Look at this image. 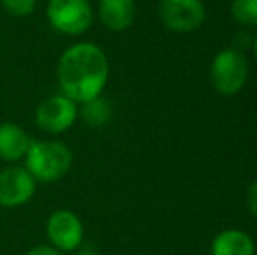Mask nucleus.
<instances>
[{
    "label": "nucleus",
    "instance_id": "7",
    "mask_svg": "<svg viewBox=\"0 0 257 255\" xmlns=\"http://www.w3.org/2000/svg\"><path fill=\"white\" fill-rule=\"evenodd\" d=\"M51 246L63 252H75L84 239V225L81 218L70 210H56L49 215L46 224Z\"/></svg>",
    "mask_w": 257,
    "mask_h": 255
},
{
    "label": "nucleus",
    "instance_id": "19",
    "mask_svg": "<svg viewBox=\"0 0 257 255\" xmlns=\"http://www.w3.org/2000/svg\"><path fill=\"white\" fill-rule=\"evenodd\" d=\"M0 7H2V0H0Z\"/></svg>",
    "mask_w": 257,
    "mask_h": 255
},
{
    "label": "nucleus",
    "instance_id": "9",
    "mask_svg": "<svg viewBox=\"0 0 257 255\" xmlns=\"http://www.w3.org/2000/svg\"><path fill=\"white\" fill-rule=\"evenodd\" d=\"M135 0H98L100 21L110 32H124L135 21Z\"/></svg>",
    "mask_w": 257,
    "mask_h": 255
},
{
    "label": "nucleus",
    "instance_id": "4",
    "mask_svg": "<svg viewBox=\"0 0 257 255\" xmlns=\"http://www.w3.org/2000/svg\"><path fill=\"white\" fill-rule=\"evenodd\" d=\"M46 14L54 30L70 37L82 35L93 23V9L88 0H49Z\"/></svg>",
    "mask_w": 257,
    "mask_h": 255
},
{
    "label": "nucleus",
    "instance_id": "18",
    "mask_svg": "<svg viewBox=\"0 0 257 255\" xmlns=\"http://www.w3.org/2000/svg\"><path fill=\"white\" fill-rule=\"evenodd\" d=\"M254 56H255V62H257V35L254 37Z\"/></svg>",
    "mask_w": 257,
    "mask_h": 255
},
{
    "label": "nucleus",
    "instance_id": "6",
    "mask_svg": "<svg viewBox=\"0 0 257 255\" xmlns=\"http://www.w3.org/2000/svg\"><path fill=\"white\" fill-rule=\"evenodd\" d=\"M79 117V107L65 95H53L42 100L35 110V124L49 135H60L74 126Z\"/></svg>",
    "mask_w": 257,
    "mask_h": 255
},
{
    "label": "nucleus",
    "instance_id": "17",
    "mask_svg": "<svg viewBox=\"0 0 257 255\" xmlns=\"http://www.w3.org/2000/svg\"><path fill=\"white\" fill-rule=\"evenodd\" d=\"M72 255H96L95 252H91V250H81V252H75Z\"/></svg>",
    "mask_w": 257,
    "mask_h": 255
},
{
    "label": "nucleus",
    "instance_id": "10",
    "mask_svg": "<svg viewBox=\"0 0 257 255\" xmlns=\"http://www.w3.org/2000/svg\"><path fill=\"white\" fill-rule=\"evenodd\" d=\"M32 140L20 124L0 123V159L6 163L23 159Z\"/></svg>",
    "mask_w": 257,
    "mask_h": 255
},
{
    "label": "nucleus",
    "instance_id": "16",
    "mask_svg": "<svg viewBox=\"0 0 257 255\" xmlns=\"http://www.w3.org/2000/svg\"><path fill=\"white\" fill-rule=\"evenodd\" d=\"M25 255H63V253L51 245H39V246H34L32 250H28Z\"/></svg>",
    "mask_w": 257,
    "mask_h": 255
},
{
    "label": "nucleus",
    "instance_id": "1",
    "mask_svg": "<svg viewBox=\"0 0 257 255\" xmlns=\"http://www.w3.org/2000/svg\"><path fill=\"white\" fill-rule=\"evenodd\" d=\"M56 75L61 95L81 105L103 93L108 81L107 55L96 44L77 42L60 56Z\"/></svg>",
    "mask_w": 257,
    "mask_h": 255
},
{
    "label": "nucleus",
    "instance_id": "14",
    "mask_svg": "<svg viewBox=\"0 0 257 255\" xmlns=\"http://www.w3.org/2000/svg\"><path fill=\"white\" fill-rule=\"evenodd\" d=\"M2 7L13 18H27L35 13L37 0H2Z\"/></svg>",
    "mask_w": 257,
    "mask_h": 255
},
{
    "label": "nucleus",
    "instance_id": "8",
    "mask_svg": "<svg viewBox=\"0 0 257 255\" xmlns=\"http://www.w3.org/2000/svg\"><path fill=\"white\" fill-rule=\"evenodd\" d=\"M37 182L25 166H9L0 171V206L18 208L34 197Z\"/></svg>",
    "mask_w": 257,
    "mask_h": 255
},
{
    "label": "nucleus",
    "instance_id": "5",
    "mask_svg": "<svg viewBox=\"0 0 257 255\" xmlns=\"http://www.w3.org/2000/svg\"><path fill=\"white\" fill-rule=\"evenodd\" d=\"M158 16L170 32L191 34L205 23L206 11L201 0H159Z\"/></svg>",
    "mask_w": 257,
    "mask_h": 255
},
{
    "label": "nucleus",
    "instance_id": "12",
    "mask_svg": "<svg viewBox=\"0 0 257 255\" xmlns=\"http://www.w3.org/2000/svg\"><path fill=\"white\" fill-rule=\"evenodd\" d=\"M79 117L88 124L89 128H102L112 119V107L102 95L89 102L81 103Z\"/></svg>",
    "mask_w": 257,
    "mask_h": 255
},
{
    "label": "nucleus",
    "instance_id": "13",
    "mask_svg": "<svg viewBox=\"0 0 257 255\" xmlns=\"http://www.w3.org/2000/svg\"><path fill=\"white\" fill-rule=\"evenodd\" d=\"M231 16L243 27H257V0H233Z\"/></svg>",
    "mask_w": 257,
    "mask_h": 255
},
{
    "label": "nucleus",
    "instance_id": "15",
    "mask_svg": "<svg viewBox=\"0 0 257 255\" xmlns=\"http://www.w3.org/2000/svg\"><path fill=\"white\" fill-rule=\"evenodd\" d=\"M247 208L252 215L257 218V180H254L250 184L247 191Z\"/></svg>",
    "mask_w": 257,
    "mask_h": 255
},
{
    "label": "nucleus",
    "instance_id": "11",
    "mask_svg": "<svg viewBox=\"0 0 257 255\" xmlns=\"http://www.w3.org/2000/svg\"><path fill=\"white\" fill-rule=\"evenodd\" d=\"M255 246L252 238L243 231L227 229L213 238L212 255H254Z\"/></svg>",
    "mask_w": 257,
    "mask_h": 255
},
{
    "label": "nucleus",
    "instance_id": "2",
    "mask_svg": "<svg viewBox=\"0 0 257 255\" xmlns=\"http://www.w3.org/2000/svg\"><path fill=\"white\" fill-rule=\"evenodd\" d=\"M23 159L35 182L44 184L61 180L74 163L72 150L60 140H32Z\"/></svg>",
    "mask_w": 257,
    "mask_h": 255
},
{
    "label": "nucleus",
    "instance_id": "3",
    "mask_svg": "<svg viewBox=\"0 0 257 255\" xmlns=\"http://www.w3.org/2000/svg\"><path fill=\"white\" fill-rule=\"evenodd\" d=\"M248 79V63L236 48L219 51L210 65V82L213 89L224 96H234L243 89Z\"/></svg>",
    "mask_w": 257,
    "mask_h": 255
}]
</instances>
